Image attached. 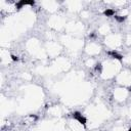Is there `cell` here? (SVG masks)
I'll use <instances>...</instances> for the list:
<instances>
[{"label": "cell", "mask_w": 131, "mask_h": 131, "mask_svg": "<svg viewBox=\"0 0 131 131\" xmlns=\"http://www.w3.org/2000/svg\"><path fill=\"white\" fill-rule=\"evenodd\" d=\"M72 117H73L75 120H77L80 124H82V125H84V126L86 125L87 120H86V118H85L81 113H79V112H74V113L72 114Z\"/></svg>", "instance_id": "cell-1"}, {"label": "cell", "mask_w": 131, "mask_h": 131, "mask_svg": "<svg viewBox=\"0 0 131 131\" xmlns=\"http://www.w3.org/2000/svg\"><path fill=\"white\" fill-rule=\"evenodd\" d=\"M101 69H102V67H101V65H100V64H97V65L95 66V71H96V72L101 73Z\"/></svg>", "instance_id": "cell-6"}, {"label": "cell", "mask_w": 131, "mask_h": 131, "mask_svg": "<svg viewBox=\"0 0 131 131\" xmlns=\"http://www.w3.org/2000/svg\"><path fill=\"white\" fill-rule=\"evenodd\" d=\"M11 58H12V60L13 61H17L18 59H17V57H15V55H11Z\"/></svg>", "instance_id": "cell-7"}, {"label": "cell", "mask_w": 131, "mask_h": 131, "mask_svg": "<svg viewBox=\"0 0 131 131\" xmlns=\"http://www.w3.org/2000/svg\"><path fill=\"white\" fill-rule=\"evenodd\" d=\"M108 54H110L111 57H113L114 59H116V60H118V61H122V60H123V57H122L120 53H118V52H117L116 50L109 51V52H108Z\"/></svg>", "instance_id": "cell-3"}, {"label": "cell", "mask_w": 131, "mask_h": 131, "mask_svg": "<svg viewBox=\"0 0 131 131\" xmlns=\"http://www.w3.org/2000/svg\"><path fill=\"white\" fill-rule=\"evenodd\" d=\"M103 14H104V15H107V16H114V15H115V10L108 8L107 10H104Z\"/></svg>", "instance_id": "cell-4"}, {"label": "cell", "mask_w": 131, "mask_h": 131, "mask_svg": "<svg viewBox=\"0 0 131 131\" xmlns=\"http://www.w3.org/2000/svg\"><path fill=\"white\" fill-rule=\"evenodd\" d=\"M128 131H131V128H129V130H128Z\"/></svg>", "instance_id": "cell-9"}, {"label": "cell", "mask_w": 131, "mask_h": 131, "mask_svg": "<svg viewBox=\"0 0 131 131\" xmlns=\"http://www.w3.org/2000/svg\"><path fill=\"white\" fill-rule=\"evenodd\" d=\"M115 18L119 22V23H123L126 20V16H120V15H115Z\"/></svg>", "instance_id": "cell-5"}, {"label": "cell", "mask_w": 131, "mask_h": 131, "mask_svg": "<svg viewBox=\"0 0 131 131\" xmlns=\"http://www.w3.org/2000/svg\"><path fill=\"white\" fill-rule=\"evenodd\" d=\"M34 4H35V1H33V0H22V1H20L15 4V6L17 7V9H20L24 5H34Z\"/></svg>", "instance_id": "cell-2"}, {"label": "cell", "mask_w": 131, "mask_h": 131, "mask_svg": "<svg viewBox=\"0 0 131 131\" xmlns=\"http://www.w3.org/2000/svg\"><path fill=\"white\" fill-rule=\"evenodd\" d=\"M129 91H131V87H130V88H129Z\"/></svg>", "instance_id": "cell-8"}]
</instances>
